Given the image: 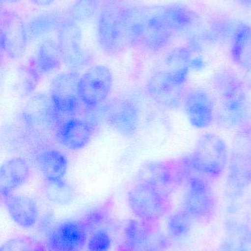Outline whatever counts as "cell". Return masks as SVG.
I'll return each mask as SVG.
<instances>
[{"instance_id": "34", "label": "cell", "mask_w": 251, "mask_h": 251, "mask_svg": "<svg viewBox=\"0 0 251 251\" xmlns=\"http://www.w3.org/2000/svg\"><path fill=\"white\" fill-rule=\"evenodd\" d=\"M112 236L106 229H100L90 234L87 242L88 251H109L112 246Z\"/></svg>"}, {"instance_id": "19", "label": "cell", "mask_w": 251, "mask_h": 251, "mask_svg": "<svg viewBox=\"0 0 251 251\" xmlns=\"http://www.w3.org/2000/svg\"><path fill=\"white\" fill-rule=\"evenodd\" d=\"M92 132L91 125L86 121L70 118L60 124L56 137L69 150H81L88 144Z\"/></svg>"}, {"instance_id": "4", "label": "cell", "mask_w": 251, "mask_h": 251, "mask_svg": "<svg viewBox=\"0 0 251 251\" xmlns=\"http://www.w3.org/2000/svg\"><path fill=\"white\" fill-rule=\"evenodd\" d=\"M171 195L152 184L138 181L128 193V203L137 219L158 223L171 209Z\"/></svg>"}, {"instance_id": "40", "label": "cell", "mask_w": 251, "mask_h": 251, "mask_svg": "<svg viewBox=\"0 0 251 251\" xmlns=\"http://www.w3.org/2000/svg\"><path fill=\"white\" fill-rule=\"evenodd\" d=\"M1 1H4V2L13 3V2H16V1H18V0H1Z\"/></svg>"}, {"instance_id": "20", "label": "cell", "mask_w": 251, "mask_h": 251, "mask_svg": "<svg viewBox=\"0 0 251 251\" xmlns=\"http://www.w3.org/2000/svg\"><path fill=\"white\" fill-rule=\"evenodd\" d=\"M2 200L12 221L21 228H32L38 222L39 209L33 199L26 196L11 194L3 198Z\"/></svg>"}, {"instance_id": "38", "label": "cell", "mask_w": 251, "mask_h": 251, "mask_svg": "<svg viewBox=\"0 0 251 251\" xmlns=\"http://www.w3.org/2000/svg\"><path fill=\"white\" fill-rule=\"evenodd\" d=\"M29 1L38 7H47L53 4L56 0H29Z\"/></svg>"}, {"instance_id": "15", "label": "cell", "mask_w": 251, "mask_h": 251, "mask_svg": "<svg viewBox=\"0 0 251 251\" xmlns=\"http://www.w3.org/2000/svg\"><path fill=\"white\" fill-rule=\"evenodd\" d=\"M88 234L80 221H66L54 227L48 234L47 244L50 251H82Z\"/></svg>"}, {"instance_id": "39", "label": "cell", "mask_w": 251, "mask_h": 251, "mask_svg": "<svg viewBox=\"0 0 251 251\" xmlns=\"http://www.w3.org/2000/svg\"><path fill=\"white\" fill-rule=\"evenodd\" d=\"M239 1L246 8L251 9V0H239Z\"/></svg>"}, {"instance_id": "14", "label": "cell", "mask_w": 251, "mask_h": 251, "mask_svg": "<svg viewBox=\"0 0 251 251\" xmlns=\"http://www.w3.org/2000/svg\"><path fill=\"white\" fill-rule=\"evenodd\" d=\"M182 107L187 120L195 128H207L215 121L216 107L213 97L203 88L187 91Z\"/></svg>"}, {"instance_id": "35", "label": "cell", "mask_w": 251, "mask_h": 251, "mask_svg": "<svg viewBox=\"0 0 251 251\" xmlns=\"http://www.w3.org/2000/svg\"><path fill=\"white\" fill-rule=\"evenodd\" d=\"M240 131L251 132V101L248 103L240 126Z\"/></svg>"}, {"instance_id": "36", "label": "cell", "mask_w": 251, "mask_h": 251, "mask_svg": "<svg viewBox=\"0 0 251 251\" xmlns=\"http://www.w3.org/2000/svg\"><path fill=\"white\" fill-rule=\"evenodd\" d=\"M205 67V61L203 57H193L191 62V69L195 71H200Z\"/></svg>"}, {"instance_id": "2", "label": "cell", "mask_w": 251, "mask_h": 251, "mask_svg": "<svg viewBox=\"0 0 251 251\" xmlns=\"http://www.w3.org/2000/svg\"><path fill=\"white\" fill-rule=\"evenodd\" d=\"M229 155L228 146L222 137L206 133L199 137L188 159L195 174L216 178L227 169Z\"/></svg>"}, {"instance_id": "31", "label": "cell", "mask_w": 251, "mask_h": 251, "mask_svg": "<svg viewBox=\"0 0 251 251\" xmlns=\"http://www.w3.org/2000/svg\"><path fill=\"white\" fill-rule=\"evenodd\" d=\"M112 205V201H108L103 204L91 209L80 220L89 235L97 230L105 229L103 226L109 221Z\"/></svg>"}, {"instance_id": "23", "label": "cell", "mask_w": 251, "mask_h": 251, "mask_svg": "<svg viewBox=\"0 0 251 251\" xmlns=\"http://www.w3.org/2000/svg\"><path fill=\"white\" fill-rule=\"evenodd\" d=\"M37 163L47 181L64 178L67 172L69 162L64 153L57 149L41 151L37 154Z\"/></svg>"}, {"instance_id": "17", "label": "cell", "mask_w": 251, "mask_h": 251, "mask_svg": "<svg viewBox=\"0 0 251 251\" xmlns=\"http://www.w3.org/2000/svg\"><path fill=\"white\" fill-rule=\"evenodd\" d=\"M215 121L221 128L240 129L246 106L249 102L246 91L228 98L218 100Z\"/></svg>"}, {"instance_id": "22", "label": "cell", "mask_w": 251, "mask_h": 251, "mask_svg": "<svg viewBox=\"0 0 251 251\" xmlns=\"http://www.w3.org/2000/svg\"><path fill=\"white\" fill-rule=\"evenodd\" d=\"M63 61L58 42L45 38L38 46V50L30 63L40 75H48L58 69Z\"/></svg>"}, {"instance_id": "25", "label": "cell", "mask_w": 251, "mask_h": 251, "mask_svg": "<svg viewBox=\"0 0 251 251\" xmlns=\"http://www.w3.org/2000/svg\"><path fill=\"white\" fill-rule=\"evenodd\" d=\"M66 19L62 15L52 12L37 15L26 24L28 41L43 39L51 32L59 30Z\"/></svg>"}, {"instance_id": "26", "label": "cell", "mask_w": 251, "mask_h": 251, "mask_svg": "<svg viewBox=\"0 0 251 251\" xmlns=\"http://www.w3.org/2000/svg\"><path fill=\"white\" fill-rule=\"evenodd\" d=\"M231 57L234 63L244 70L251 68V26L240 24L233 35Z\"/></svg>"}, {"instance_id": "10", "label": "cell", "mask_w": 251, "mask_h": 251, "mask_svg": "<svg viewBox=\"0 0 251 251\" xmlns=\"http://www.w3.org/2000/svg\"><path fill=\"white\" fill-rule=\"evenodd\" d=\"M57 42L63 63L69 70L78 72L89 63V54L82 46L81 29L70 18L66 19L59 29Z\"/></svg>"}, {"instance_id": "7", "label": "cell", "mask_w": 251, "mask_h": 251, "mask_svg": "<svg viewBox=\"0 0 251 251\" xmlns=\"http://www.w3.org/2000/svg\"><path fill=\"white\" fill-rule=\"evenodd\" d=\"M170 240L158 223L130 220L124 227L117 251H167Z\"/></svg>"}, {"instance_id": "27", "label": "cell", "mask_w": 251, "mask_h": 251, "mask_svg": "<svg viewBox=\"0 0 251 251\" xmlns=\"http://www.w3.org/2000/svg\"><path fill=\"white\" fill-rule=\"evenodd\" d=\"M211 83L218 100L236 95L246 90L243 80L234 72L226 69L215 72Z\"/></svg>"}, {"instance_id": "30", "label": "cell", "mask_w": 251, "mask_h": 251, "mask_svg": "<svg viewBox=\"0 0 251 251\" xmlns=\"http://www.w3.org/2000/svg\"><path fill=\"white\" fill-rule=\"evenodd\" d=\"M193 221L194 219L183 209L169 215L167 223V234L169 240H185L191 232Z\"/></svg>"}, {"instance_id": "18", "label": "cell", "mask_w": 251, "mask_h": 251, "mask_svg": "<svg viewBox=\"0 0 251 251\" xmlns=\"http://www.w3.org/2000/svg\"><path fill=\"white\" fill-rule=\"evenodd\" d=\"M30 174L29 162L17 156L6 161L0 168V193L1 198L13 194L15 190L26 183Z\"/></svg>"}, {"instance_id": "24", "label": "cell", "mask_w": 251, "mask_h": 251, "mask_svg": "<svg viewBox=\"0 0 251 251\" xmlns=\"http://www.w3.org/2000/svg\"><path fill=\"white\" fill-rule=\"evenodd\" d=\"M193 57V51L190 47H177L165 57L164 70L166 71L177 83L185 86L191 69Z\"/></svg>"}, {"instance_id": "33", "label": "cell", "mask_w": 251, "mask_h": 251, "mask_svg": "<svg viewBox=\"0 0 251 251\" xmlns=\"http://www.w3.org/2000/svg\"><path fill=\"white\" fill-rule=\"evenodd\" d=\"M98 7V0H77L70 9V19L85 22L94 16Z\"/></svg>"}, {"instance_id": "3", "label": "cell", "mask_w": 251, "mask_h": 251, "mask_svg": "<svg viewBox=\"0 0 251 251\" xmlns=\"http://www.w3.org/2000/svg\"><path fill=\"white\" fill-rule=\"evenodd\" d=\"M251 184V132L240 131L233 140L227 166V198L244 196Z\"/></svg>"}, {"instance_id": "1", "label": "cell", "mask_w": 251, "mask_h": 251, "mask_svg": "<svg viewBox=\"0 0 251 251\" xmlns=\"http://www.w3.org/2000/svg\"><path fill=\"white\" fill-rule=\"evenodd\" d=\"M128 6L109 2L102 7L97 21L99 47L106 54L114 55L131 46Z\"/></svg>"}, {"instance_id": "9", "label": "cell", "mask_w": 251, "mask_h": 251, "mask_svg": "<svg viewBox=\"0 0 251 251\" xmlns=\"http://www.w3.org/2000/svg\"><path fill=\"white\" fill-rule=\"evenodd\" d=\"M113 86L112 72L104 65H94L87 69L79 81L81 102L88 108H96L110 95Z\"/></svg>"}, {"instance_id": "29", "label": "cell", "mask_w": 251, "mask_h": 251, "mask_svg": "<svg viewBox=\"0 0 251 251\" xmlns=\"http://www.w3.org/2000/svg\"><path fill=\"white\" fill-rule=\"evenodd\" d=\"M44 193L47 200L57 205H69L75 200V189L64 178L54 181L45 180Z\"/></svg>"}, {"instance_id": "28", "label": "cell", "mask_w": 251, "mask_h": 251, "mask_svg": "<svg viewBox=\"0 0 251 251\" xmlns=\"http://www.w3.org/2000/svg\"><path fill=\"white\" fill-rule=\"evenodd\" d=\"M164 18L174 32L190 27L195 21L196 16L188 7L180 4L162 5Z\"/></svg>"}, {"instance_id": "5", "label": "cell", "mask_w": 251, "mask_h": 251, "mask_svg": "<svg viewBox=\"0 0 251 251\" xmlns=\"http://www.w3.org/2000/svg\"><path fill=\"white\" fill-rule=\"evenodd\" d=\"M51 98L44 94L32 96L27 101L22 113V122L27 134L39 139L56 135L60 122L59 115Z\"/></svg>"}, {"instance_id": "11", "label": "cell", "mask_w": 251, "mask_h": 251, "mask_svg": "<svg viewBox=\"0 0 251 251\" xmlns=\"http://www.w3.org/2000/svg\"><path fill=\"white\" fill-rule=\"evenodd\" d=\"M146 91L158 105L170 110L182 107L187 92L185 86L177 83L164 69L150 76L146 85Z\"/></svg>"}, {"instance_id": "21", "label": "cell", "mask_w": 251, "mask_h": 251, "mask_svg": "<svg viewBox=\"0 0 251 251\" xmlns=\"http://www.w3.org/2000/svg\"><path fill=\"white\" fill-rule=\"evenodd\" d=\"M225 231L219 251H251V228L247 224L235 217L228 218Z\"/></svg>"}, {"instance_id": "37", "label": "cell", "mask_w": 251, "mask_h": 251, "mask_svg": "<svg viewBox=\"0 0 251 251\" xmlns=\"http://www.w3.org/2000/svg\"><path fill=\"white\" fill-rule=\"evenodd\" d=\"M243 82H244L246 89L251 91V68L246 70V73L243 76Z\"/></svg>"}, {"instance_id": "32", "label": "cell", "mask_w": 251, "mask_h": 251, "mask_svg": "<svg viewBox=\"0 0 251 251\" xmlns=\"http://www.w3.org/2000/svg\"><path fill=\"white\" fill-rule=\"evenodd\" d=\"M0 251H50L47 243L29 236H19L6 241Z\"/></svg>"}, {"instance_id": "13", "label": "cell", "mask_w": 251, "mask_h": 251, "mask_svg": "<svg viewBox=\"0 0 251 251\" xmlns=\"http://www.w3.org/2000/svg\"><path fill=\"white\" fill-rule=\"evenodd\" d=\"M1 47L7 57L19 60L26 51L28 42L26 24L13 11H1L0 16Z\"/></svg>"}, {"instance_id": "6", "label": "cell", "mask_w": 251, "mask_h": 251, "mask_svg": "<svg viewBox=\"0 0 251 251\" xmlns=\"http://www.w3.org/2000/svg\"><path fill=\"white\" fill-rule=\"evenodd\" d=\"M193 174L194 171L187 156L178 160L147 162L139 171L137 180L152 184L171 195Z\"/></svg>"}, {"instance_id": "8", "label": "cell", "mask_w": 251, "mask_h": 251, "mask_svg": "<svg viewBox=\"0 0 251 251\" xmlns=\"http://www.w3.org/2000/svg\"><path fill=\"white\" fill-rule=\"evenodd\" d=\"M186 182L183 208L194 221L209 219L215 210V195L207 179L197 174H192Z\"/></svg>"}, {"instance_id": "12", "label": "cell", "mask_w": 251, "mask_h": 251, "mask_svg": "<svg viewBox=\"0 0 251 251\" xmlns=\"http://www.w3.org/2000/svg\"><path fill=\"white\" fill-rule=\"evenodd\" d=\"M78 72L69 71L55 76L50 85V97L60 114H74L81 102Z\"/></svg>"}, {"instance_id": "16", "label": "cell", "mask_w": 251, "mask_h": 251, "mask_svg": "<svg viewBox=\"0 0 251 251\" xmlns=\"http://www.w3.org/2000/svg\"><path fill=\"white\" fill-rule=\"evenodd\" d=\"M107 122L115 131L122 136H134L139 125L138 107L128 99L115 100L108 110Z\"/></svg>"}]
</instances>
